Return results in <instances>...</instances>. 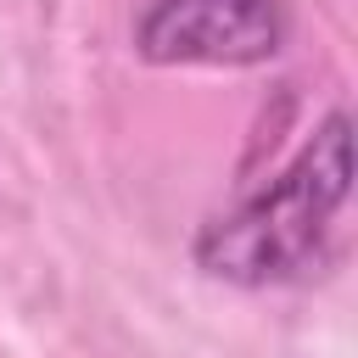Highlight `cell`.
<instances>
[{"mask_svg": "<svg viewBox=\"0 0 358 358\" xmlns=\"http://www.w3.org/2000/svg\"><path fill=\"white\" fill-rule=\"evenodd\" d=\"M347 190H352V117L330 112L280 179H268L235 213L201 224L190 257L196 268L229 285L291 280L319 257V241L341 213Z\"/></svg>", "mask_w": 358, "mask_h": 358, "instance_id": "obj_1", "label": "cell"}, {"mask_svg": "<svg viewBox=\"0 0 358 358\" xmlns=\"http://www.w3.org/2000/svg\"><path fill=\"white\" fill-rule=\"evenodd\" d=\"M285 45V0H151L134 50L157 67H257Z\"/></svg>", "mask_w": 358, "mask_h": 358, "instance_id": "obj_2", "label": "cell"}]
</instances>
